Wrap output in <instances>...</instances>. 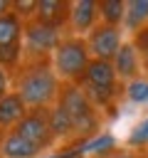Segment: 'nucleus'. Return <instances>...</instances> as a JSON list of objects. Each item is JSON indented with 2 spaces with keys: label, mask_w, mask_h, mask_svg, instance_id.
<instances>
[{
  "label": "nucleus",
  "mask_w": 148,
  "mask_h": 158,
  "mask_svg": "<svg viewBox=\"0 0 148 158\" xmlns=\"http://www.w3.org/2000/svg\"><path fill=\"white\" fill-rule=\"evenodd\" d=\"M62 79L52 67V54H30L25 52L22 64L15 69L12 91L22 96L27 109H52L59 96Z\"/></svg>",
  "instance_id": "obj_1"
},
{
  "label": "nucleus",
  "mask_w": 148,
  "mask_h": 158,
  "mask_svg": "<svg viewBox=\"0 0 148 158\" xmlns=\"http://www.w3.org/2000/svg\"><path fill=\"white\" fill-rule=\"evenodd\" d=\"M57 104L69 114V118H72V123H74V128H76V143H86L89 138L99 136V128H101L99 109L89 101V96L81 91L79 84H74V81H62Z\"/></svg>",
  "instance_id": "obj_2"
},
{
  "label": "nucleus",
  "mask_w": 148,
  "mask_h": 158,
  "mask_svg": "<svg viewBox=\"0 0 148 158\" xmlns=\"http://www.w3.org/2000/svg\"><path fill=\"white\" fill-rule=\"evenodd\" d=\"M91 59L94 57L89 52L86 37H79V35H64L57 49L52 52V67L57 77L62 81H74V84L86 74Z\"/></svg>",
  "instance_id": "obj_3"
},
{
  "label": "nucleus",
  "mask_w": 148,
  "mask_h": 158,
  "mask_svg": "<svg viewBox=\"0 0 148 158\" xmlns=\"http://www.w3.org/2000/svg\"><path fill=\"white\" fill-rule=\"evenodd\" d=\"M12 131L20 133L22 138H27L30 143H35L42 153L49 151V148L57 143V138H54V133H52V128H49L47 109H30L27 116H25Z\"/></svg>",
  "instance_id": "obj_4"
},
{
  "label": "nucleus",
  "mask_w": 148,
  "mask_h": 158,
  "mask_svg": "<svg viewBox=\"0 0 148 158\" xmlns=\"http://www.w3.org/2000/svg\"><path fill=\"white\" fill-rule=\"evenodd\" d=\"M123 27H113V25H104L99 22L89 35H86V44L94 59H104V62H113V57L118 54L121 44H123Z\"/></svg>",
  "instance_id": "obj_5"
},
{
  "label": "nucleus",
  "mask_w": 148,
  "mask_h": 158,
  "mask_svg": "<svg viewBox=\"0 0 148 158\" xmlns=\"http://www.w3.org/2000/svg\"><path fill=\"white\" fill-rule=\"evenodd\" d=\"M64 35H59V30H52L42 22H37L35 17L25 22V52L30 54H52L57 49V44L62 42Z\"/></svg>",
  "instance_id": "obj_6"
},
{
  "label": "nucleus",
  "mask_w": 148,
  "mask_h": 158,
  "mask_svg": "<svg viewBox=\"0 0 148 158\" xmlns=\"http://www.w3.org/2000/svg\"><path fill=\"white\" fill-rule=\"evenodd\" d=\"M35 20L62 32L72 20V2L69 0H39Z\"/></svg>",
  "instance_id": "obj_7"
},
{
  "label": "nucleus",
  "mask_w": 148,
  "mask_h": 158,
  "mask_svg": "<svg viewBox=\"0 0 148 158\" xmlns=\"http://www.w3.org/2000/svg\"><path fill=\"white\" fill-rule=\"evenodd\" d=\"M101 22L99 17V2L96 0H76L72 2V20H69V27L74 35H89L96 25Z\"/></svg>",
  "instance_id": "obj_8"
},
{
  "label": "nucleus",
  "mask_w": 148,
  "mask_h": 158,
  "mask_svg": "<svg viewBox=\"0 0 148 158\" xmlns=\"http://www.w3.org/2000/svg\"><path fill=\"white\" fill-rule=\"evenodd\" d=\"M113 69H116L118 79H121V81H126V84L141 77V69H143V59H141L138 49L131 44V40H126V42L121 44L118 54L113 57Z\"/></svg>",
  "instance_id": "obj_9"
},
{
  "label": "nucleus",
  "mask_w": 148,
  "mask_h": 158,
  "mask_svg": "<svg viewBox=\"0 0 148 158\" xmlns=\"http://www.w3.org/2000/svg\"><path fill=\"white\" fill-rule=\"evenodd\" d=\"M27 104L22 101V96L17 91H10L7 96L0 99V133L5 136L7 131H12L25 116H27Z\"/></svg>",
  "instance_id": "obj_10"
},
{
  "label": "nucleus",
  "mask_w": 148,
  "mask_h": 158,
  "mask_svg": "<svg viewBox=\"0 0 148 158\" xmlns=\"http://www.w3.org/2000/svg\"><path fill=\"white\" fill-rule=\"evenodd\" d=\"M39 156L42 151L15 131H7L0 138V158H39Z\"/></svg>",
  "instance_id": "obj_11"
},
{
  "label": "nucleus",
  "mask_w": 148,
  "mask_h": 158,
  "mask_svg": "<svg viewBox=\"0 0 148 158\" xmlns=\"http://www.w3.org/2000/svg\"><path fill=\"white\" fill-rule=\"evenodd\" d=\"M22 40H25V20L15 15L12 10L5 12L0 17V47L22 44Z\"/></svg>",
  "instance_id": "obj_12"
},
{
  "label": "nucleus",
  "mask_w": 148,
  "mask_h": 158,
  "mask_svg": "<svg viewBox=\"0 0 148 158\" xmlns=\"http://www.w3.org/2000/svg\"><path fill=\"white\" fill-rule=\"evenodd\" d=\"M47 118H49V128H52V133H54L57 141H62V138H74L76 141V128H74L69 114L59 104H54L52 109H47Z\"/></svg>",
  "instance_id": "obj_13"
},
{
  "label": "nucleus",
  "mask_w": 148,
  "mask_h": 158,
  "mask_svg": "<svg viewBox=\"0 0 148 158\" xmlns=\"http://www.w3.org/2000/svg\"><path fill=\"white\" fill-rule=\"evenodd\" d=\"M148 25V0H126V17L123 27L133 35Z\"/></svg>",
  "instance_id": "obj_14"
},
{
  "label": "nucleus",
  "mask_w": 148,
  "mask_h": 158,
  "mask_svg": "<svg viewBox=\"0 0 148 158\" xmlns=\"http://www.w3.org/2000/svg\"><path fill=\"white\" fill-rule=\"evenodd\" d=\"M99 17L104 25L121 27L126 17V0H99Z\"/></svg>",
  "instance_id": "obj_15"
},
{
  "label": "nucleus",
  "mask_w": 148,
  "mask_h": 158,
  "mask_svg": "<svg viewBox=\"0 0 148 158\" xmlns=\"http://www.w3.org/2000/svg\"><path fill=\"white\" fill-rule=\"evenodd\" d=\"M126 96L133 104H148V79L146 77H138V79L128 81L126 84Z\"/></svg>",
  "instance_id": "obj_16"
},
{
  "label": "nucleus",
  "mask_w": 148,
  "mask_h": 158,
  "mask_svg": "<svg viewBox=\"0 0 148 158\" xmlns=\"http://www.w3.org/2000/svg\"><path fill=\"white\" fill-rule=\"evenodd\" d=\"M126 146H128V148L148 146V116H146V118H141V121L131 128V133H128V138H126Z\"/></svg>",
  "instance_id": "obj_17"
},
{
  "label": "nucleus",
  "mask_w": 148,
  "mask_h": 158,
  "mask_svg": "<svg viewBox=\"0 0 148 158\" xmlns=\"http://www.w3.org/2000/svg\"><path fill=\"white\" fill-rule=\"evenodd\" d=\"M37 5H39V0H12V12L15 15H20L25 22L27 20H32L35 15H37Z\"/></svg>",
  "instance_id": "obj_18"
},
{
  "label": "nucleus",
  "mask_w": 148,
  "mask_h": 158,
  "mask_svg": "<svg viewBox=\"0 0 148 158\" xmlns=\"http://www.w3.org/2000/svg\"><path fill=\"white\" fill-rule=\"evenodd\" d=\"M131 44L138 49L141 59L148 54V25H146L143 30H138V32H133V35H131Z\"/></svg>",
  "instance_id": "obj_19"
},
{
  "label": "nucleus",
  "mask_w": 148,
  "mask_h": 158,
  "mask_svg": "<svg viewBox=\"0 0 148 158\" xmlns=\"http://www.w3.org/2000/svg\"><path fill=\"white\" fill-rule=\"evenodd\" d=\"M10 91H12V89H10V74L0 67V99H2V96H7Z\"/></svg>",
  "instance_id": "obj_20"
},
{
  "label": "nucleus",
  "mask_w": 148,
  "mask_h": 158,
  "mask_svg": "<svg viewBox=\"0 0 148 158\" xmlns=\"http://www.w3.org/2000/svg\"><path fill=\"white\" fill-rule=\"evenodd\" d=\"M104 158H141V156L133 153V151H128V148H116V151H111V153L104 156Z\"/></svg>",
  "instance_id": "obj_21"
},
{
  "label": "nucleus",
  "mask_w": 148,
  "mask_h": 158,
  "mask_svg": "<svg viewBox=\"0 0 148 158\" xmlns=\"http://www.w3.org/2000/svg\"><path fill=\"white\" fill-rule=\"evenodd\" d=\"M10 10H12V2H10V0H0V17H2L5 12H10Z\"/></svg>",
  "instance_id": "obj_22"
},
{
  "label": "nucleus",
  "mask_w": 148,
  "mask_h": 158,
  "mask_svg": "<svg viewBox=\"0 0 148 158\" xmlns=\"http://www.w3.org/2000/svg\"><path fill=\"white\" fill-rule=\"evenodd\" d=\"M143 72H146V74H148V54H146V57H143Z\"/></svg>",
  "instance_id": "obj_23"
},
{
  "label": "nucleus",
  "mask_w": 148,
  "mask_h": 158,
  "mask_svg": "<svg viewBox=\"0 0 148 158\" xmlns=\"http://www.w3.org/2000/svg\"><path fill=\"white\" fill-rule=\"evenodd\" d=\"M141 158H148V153H141Z\"/></svg>",
  "instance_id": "obj_24"
}]
</instances>
